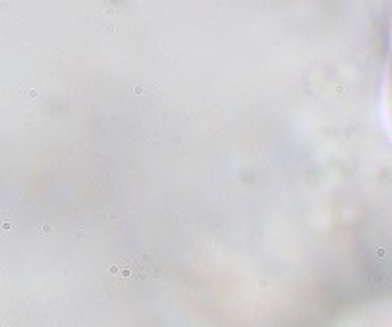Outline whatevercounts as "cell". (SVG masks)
I'll list each match as a JSON object with an SVG mask.
<instances>
[{"label": "cell", "mask_w": 392, "mask_h": 327, "mask_svg": "<svg viewBox=\"0 0 392 327\" xmlns=\"http://www.w3.org/2000/svg\"><path fill=\"white\" fill-rule=\"evenodd\" d=\"M388 110H390V122H392V63L388 73Z\"/></svg>", "instance_id": "obj_1"}]
</instances>
